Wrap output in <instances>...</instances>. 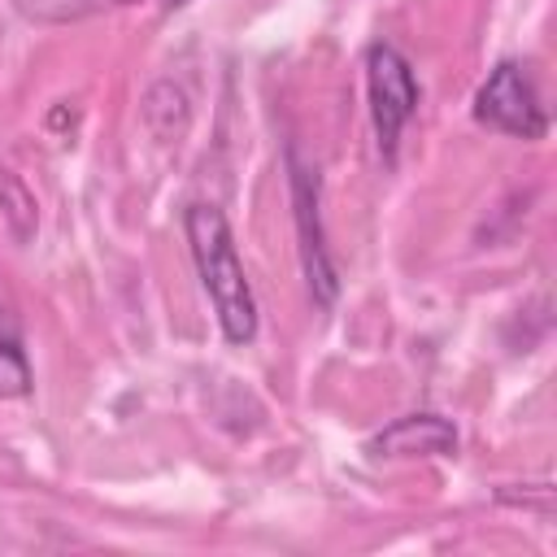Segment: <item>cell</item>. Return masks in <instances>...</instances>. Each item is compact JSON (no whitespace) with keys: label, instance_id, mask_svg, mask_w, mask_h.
<instances>
[{"label":"cell","instance_id":"5","mask_svg":"<svg viewBox=\"0 0 557 557\" xmlns=\"http://www.w3.org/2000/svg\"><path fill=\"white\" fill-rule=\"evenodd\" d=\"M26 392H30V366L22 348V326H17V313L0 300V400L26 396Z\"/></svg>","mask_w":557,"mask_h":557},{"label":"cell","instance_id":"4","mask_svg":"<svg viewBox=\"0 0 557 557\" xmlns=\"http://www.w3.org/2000/svg\"><path fill=\"white\" fill-rule=\"evenodd\" d=\"M379 453L387 457H413V453H453L457 448V435L444 418L435 413H413V418H400L396 426H387L379 440H374Z\"/></svg>","mask_w":557,"mask_h":557},{"label":"cell","instance_id":"6","mask_svg":"<svg viewBox=\"0 0 557 557\" xmlns=\"http://www.w3.org/2000/svg\"><path fill=\"white\" fill-rule=\"evenodd\" d=\"M104 4H144V0H65V4H61V17H65V13H87V9H104ZM157 4H165V9H170V4H183V0H157Z\"/></svg>","mask_w":557,"mask_h":557},{"label":"cell","instance_id":"2","mask_svg":"<svg viewBox=\"0 0 557 557\" xmlns=\"http://www.w3.org/2000/svg\"><path fill=\"white\" fill-rule=\"evenodd\" d=\"M366 83H370V113H374L379 148H383V157H392L405 122L418 109V78L392 44H374L370 61H366Z\"/></svg>","mask_w":557,"mask_h":557},{"label":"cell","instance_id":"3","mask_svg":"<svg viewBox=\"0 0 557 557\" xmlns=\"http://www.w3.org/2000/svg\"><path fill=\"white\" fill-rule=\"evenodd\" d=\"M474 117L500 135H518V139H540L548 131V117H544V104L527 78L522 65L513 61H500L487 83L479 87L474 96Z\"/></svg>","mask_w":557,"mask_h":557},{"label":"cell","instance_id":"1","mask_svg":"<svg viewBox=\"0 0 557 557\" xmlns=\"http://www.w3.org/2000/svg\"><path fill=\"white\" fill-rule=\"evenodd\" d=\"M183 226H187V244H191L200 283L213 300L222 335L231 344H248L257 335V300H252V283L244 274V261L235 252L231 222L213 205H191Z\"/></svg>","mask_w":557,"mask_h":557}]
</instances>
